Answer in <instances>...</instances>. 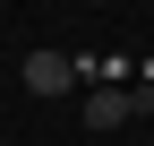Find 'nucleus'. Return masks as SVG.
Wrapping results in <instances>:
<instances>
[{"mask_svg":"<svg viewBox=\"0 0 154 146\" xmlns=\"http://www.w3.org/2000/svg\"><path fill=\"white\" fill-rule=\"evenodd\" d=\"M26 95H69V86H94V52H26Z\"/></svg>","mask_w":154,"mask_h":146,"instance_id":"1","label":"nucleus"},{"mask_svg":"<svg viewBox=\"0 0 154 146\" xmlns=\"http://www.w3.org/2000/svg\"><path fill=\"white\" fill-rule=\"evenodd\" d=\"M154 112V86L137 78V86H94V95H86V129L94 138H103V129H128V120H146Z\"/></svg>","mask_w":154,"mask_h":146,"instance_id":"2","label":"nucleus"}]
</instances>
